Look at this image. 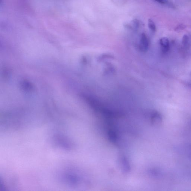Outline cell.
Here are the masks:
<instances>
[{
  "mask_svg": "<svg viewBox=\"0 0 191 191\" xmlns=\"http://www.w3.org/2000/svg\"><path fill=\"white\" fill-rule=\"evenodd\" d=\"M153 1L162 5H167L169 3L168 0H153Z\"/></svg>",
  "mask_w": 191,
  "mask_h": 191,
  "instance_id": "9c48e42d",
  "label": "cell"
},
{
  "mask_svg": "<svg viewBox=\"0 0 191 191\" xmlns=\"http://www.w3.org/2000/svg\"></svg>",
  "mask_w": 191,
  "mask_h": 191,
  "instance_id": "30bf717a",
  "label": "cell"
},
{
  "mask_svg": "<svg viewBox=\"0 0 191 191\" xmlns=\"http://www.w3.org/2000/svg\"><path fill=\"white\" fill-rule=\"evenodd\" d=\"M140 26L139 21L137 19L133 20L130 24L127 25V28L130 29L136 30L139 28Z\"/></svg>",
  "mask_w": 191,
  "mask_h": 191,
  "instance_id": "8992f818",
  "label": "cell"
},
{
  "mask_svg": "<svg viewBox=\"0 0 191 191\" xmlns=\"http://www.w3.org/2000/svg\"><path fill=\"white\" fill-rule=\"evenodd\" d=\"M119 162L121 169L123 173L130 172L131 169L130 164L128 159L125 156L121 155L119 158Z\"/></svg>",
  "mask_w": 191,
  "mask_h": 191,
  "instance_id": "6da1fadb",
  "label": "cell"
},
{
  "mask_svg": "<svg viewBox=\"0 0 191 191\" xmlns=\"http://www.w3.org/2000/svg\"><path fill=\"white\" fill-rule=\"evenodd\" d=\"M149 42L146 35L142 33L141 35L140 44L139 47L141 51L146 52L148 51L149 47Z\"/></svg>",
  "mask_w": 191,
  "mask_h": 191,
  "instance_id": "3957f363",
  "label": "cell"
},
{
  "mask_svg": "<svg viewBox=\"0 0 191 191\" xmlns=\"http://www.w3.org/2000/svg\"><path fill=\"white\" fill-rule=\"evenodd\" d=\"M107 136L110 141L115 145H118L119 137L116 131H115L114 129H109L108 132Z\"/></svg>",
  "mask_w": 191,
  "mask_h": 191,
  "instance_id": "7a4b0ae2",
  "label": "cell"
},
{
  "mask_svg": "<svg viewBox=\"0 0 191 191\" xmlns=\"http://www.w3.org/2000/svg\"><path fill=\"white\" fill-rule=\"evenodd\" d=\"M189 41V38L188 36L186 35H185L183 37L182 39V43L183 45L184 46H187L188 45Z\"/></svg>",
  "mask_w": 191,
  "mask_h": 191,
  "instance_id": "ba28073f",
  "label": "cell"
},
{
  "mask_svg": "<svg viewBox=\"0 0 191 191\" xmlns=\"http://www.w3.org/2000/svg\"><path fill=\"white\" fill-rule=\"evenodd\" d=\"M151 122L154 125H159L162 122L161 116L158 112L152 113L151 116Z\"/></svg>",
  "mask_w": 191,
  "mask_h": 191,
  "instance_id": "5b68a950",
  "label": "cell"
},
{
  "mask_svg": "<svg viewBox=\"0 0 191 191\" xmlns=\"http://www.w3.org/2000/svg\"><path fill=\"white\" fill-rule=\"evenodd\" d=\"M148 25L150 30L153 32H155L156 30V26L155 23L151 19L148 20Z\"/></svg>",
  "mask_w": 191,
  "mask_h": 191,
  "instance_id": "52a82bcc",
  "label": "cell"
},
{
  "mask_svg": "<svg viewBox=\"0 0 191 191\" xmlns=\"http://www.w3.org/2000/svg\"><path fill=\"white\" fill-rule=\"evenodd\" d=\"M159 44L163 53L168 52L169 48V42L168 38H162L159 40Z\"/></svg>",
  "mask_w": 191,
  "mask_h": 191,
  "instance_id": "277c9868",
  "label": "cell"
}]
</instances>
